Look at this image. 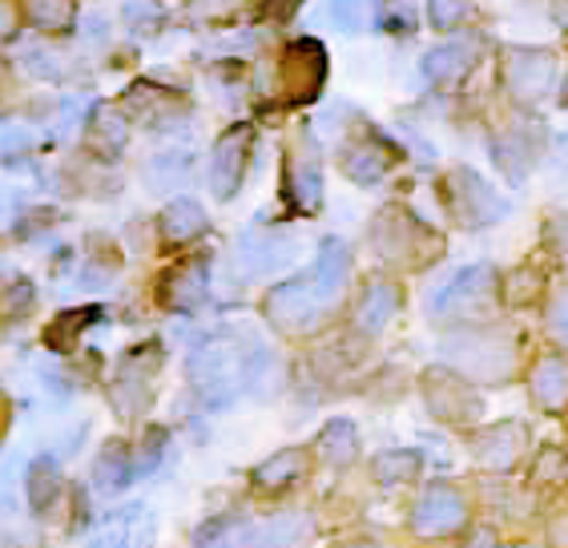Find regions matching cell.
Returning a JSON list of instances; mask_svg holds the SVG:
<instances>
[{
    "label": "cell",
    "mask_w": 568,
    "mask_h": 548,
    "mask_svg": "<svg viewBox=\"0 0 568 548\" xmlns=\"http://www.w3.org/2000/svg\"><path fill=\"white\" fill-rule=\"evenodd\" d=\"M395 154L387 150V145H372V142H363V145H351L347 158H343V170H347V177H355L359 186H372V182H379L387 170H392Z\"/></svg>",
    "instance_id": "2e32d148"
},
{
    "label": "cell",
    "mask_w": 568,
    "mask_h": 548,
    "mask_svg": "<svg viewBox=\"0 0 568 548\" xmlns=\"http://www.w3.org/2000/svg\"><path fill=\"white\" fill-rule=\"evenodd\" d=\"M24 12L41 29H69L77 17L73 0H24Z\"/></svg>",
    "instance_id": "cb8c5ba5"
},
{
    "label": "cell",
    "mask_w": 568,
    "mask_h": 548,
    "mask_svg": "<svg viewBox=\"0 0 568 548\" xmlns=\"http://www.w3.org/2000/svg\"><path fill=\"white\" fill-rule=\"evenodd\" d=\"M557 162H560V165H565V170H568V138H565V142H560V154H557Z\"/></svg>",
    "instance_id": "8d00e7d4"
},
{
    "label": "cell",
    "mask_w": 568,
    "mask_h": 548,
    "mask_svg": "<svg viewBox=\"0 0 568 548\" xmlns=\"http://www.w3.org/2000/svg\"><path fill=\"white\" fill-rule=\"evenodd\" d=\"M266 311H271V318L278 323V327L306 331V327H315L318 315L327 311V298L318 295L315 278L306 274V278H295V283L274 286L271 298H266Z\"/></svg>",
    "instance_id": "3957f363"
},
{
    "label": "cell",
    "mask_w": 568,
    "mask_h": 548,
    "mask_svg": "<svg viewBox=\"0 0 568 548\" xmlns=\"http://www.w3.org/2000/svg\"><path fill=\"white\" fill-rule=\"evenodd\" d=\"M532 399L548 412H560L568 404V363L540 359L532 372Z\"/></svg>",
    "instance_id": "9a60e30c"
},
{
    "label": "cell",
    "mask_w": 568,
    "mask_h": 548,
    "mask_svg": "<svg viewBox=\"0 0 568 548\" xmlns=\"http://www.w3.org/2000/svg\"><path fill=\"white\" fill-rule=\"evenodd\" d=\"M303 468H306V451L286 448V451H278L274 460H266L263 468L254 471V480L263 484V488H283V484L298 480V476H303Z\"/></svg>",
    "instance_id": "7402d4cb"
},
{
    "label": "cell",
    "mask_w": 568,
    "mask_h": 548,
    "mask_svg": "<svg viewBox=\"0 0 568 548\" xmlns=\"http://www.w3.org/2000/svg\"><path fill=\"white\" fill-rule=\"evenodd\" d=\"M298 4H303V0H266V17H274V21H286V17H295Z\"/></svg>",
    "instance_id": "836d02e7"
},
{
    "label": "cell",
    "mask_w": 568,
    "mask_h": 548,
    "mask_svg": "<svg viewBox=\"0 0 568 548\" xmlns=\"http://www.w3.org/2000/svg\"><path fill=\"white\" fill-rule=\"evenodd\" d=\"M395 311H399V286H392V283L367 286V295H363V303H359V327L375 335V331H383L392 323Z\"/></svg>",
    "instance_id": "ac0fdd59"
},
{
    "label": "cell",
    "mask_w": 568,
    "mask_h": 548,
    "mask_svg": "<svg viewBox=\"0 0 568 548\" xmlns=\"http://www.w3.org/2000/svg\"><path fill=\"white\" fill-rule=\"evenodd\" d=\"M133 476H138V468L130 464L125 448H110L98 460V488H105V493H118V488H125Z\"/></svg>",
    "instance_id": "603a6c76"
},
{
    "label": "cell",
    "mask_w": 568,
    "mask_h": 548,
    "mask_svg": "<svg viewBox=\"0 0 568 548\" xmlns=\"http://www.w3.org/2000/svg\"><path fill=\"white\" fill-rule=\"evenodd\" d=\"M416 456H412V451H392V456H379V464H375V468H379V476L383 480H399V476H412V471H416Z\"/></svg>",
    "instance_id": "1f68e13d"
},
{
    "label": "cell",
    "mask_w": 568,
    "mask_h": 548,
    "mask_svg": "<svg viewBox=\"0 0 568 548\" xmlns=\"http://www.w3.org/2000/svg\"><path fill=\"white\" fill-rule=\"evenodd\" d=\"M557 532H565V537H557V548H568V516H565V525H557Z\"/></svg>",
    "instance_id": "d590c367"
},
{
    "label": "cell",
    "mask_w": 568,
    "mask_h": 548,
    "mask_svg": "<svg viewBox=\"0 0 568 548\" xmlns=\"http://www.w3.org/2000/svg\"><path fill=\"white\" fill-rule=\"evenodd\" d=\"M452 186V206H456V214L468 226H484V222H496L504 214V197L496 194L493 186H484L480 177L468 174V170H456V174L448 177Z\"/></svg>",
    "instance_id": "5b68a950"
},
{
    "label": "cell",
    "mask_w": 568,
    "mask_h": 548,
    "mask_svg": "<svg viewBox=\"0 0 568 548\" xmlns=\"http://www.w3.org/2000/svg\"><path fill=\"white\" fill-rule=\"evenodd\" d=\"M206 298V263H186V266H178L170 278H165V303L170 307H197Z\"/></svg>",
    "instance_id": "e0dca14e"
},
{
    "label": "cell",
    "mask_w": 568,
    "mask_h": 548,
    "mask_svg": "<svg viewBox=\"0 0 568 548\" xmlns=\"http://www.w3.org/2000/svg\"><path fill=\"white\" fill-rule=\"evenodd\" d=\"M162 231H165V239H170V242L197 239V234L206 231V210L197 206V202H190V197H182V202H174V206L165 210Z\"/></svg>",
    "instance_id": "ffe728a7"
},
{
    "label": "cell",
    "mask_w": 568,
    "mask_h": 548,
    "mask_svg": "<svg viewBox=\"0 0 568 548\" xmlns=\"http://www.w3.org/2000/svg\"><path fill=\"white\" fill-rule=\"evenodd\" d=\"M57 493V468L49 460H37L33 471H29V500L37 508H44V500Z\"/></svg>",
    "instance_id": "83f0119b"
},
{
    "label": "cell",
    "mask_w": 568,
    "mask_h": 548,
    "mask_svg": "<svg viewBox=\"0 0 568 548\" xmlns=\"http://www.w3.org/2000/svg\"><path fill=\"white\" fill-rule=\"evenodd\" d=\"M427 399H432V412L444 419H468L480 412V404H476V395L468 392V384L444 372L427 375Z\"/></svg>",
    "instance_id": "7c38bea8"
},
{
    "label": "cell",
    "mask_w": 568,
    "mask_h": 548,
    "mask_svg": "<svg viewBox=\"0 0 568 548\" xmlns=\"http://www.w3.org/2000/svg\"><path fill=\"white\" fill-rule=\"evenodd\" d=\"M351 548H372V545H351Z\"/></svg>",
    "instance_id": "f35d334b"
},
{
    "label": "cell",
    "mask_w": 568,
    "mask_h": 548,
    "mask_svg": "<svg viewBox=\"0 0 568 548\" xmlns=\"http://www.w3.org/2000/svg\"><path fill=\"white\" fill-rule=\"evenodd\" d=\"M557 17H560V24L568 29V0H560V9H557Z\"/></svg>",
    "instance_id": "74e56055"
},
{
    "label": "cell",
    "mask_w": 568,
    "mask_h": 548,
    "mask_svg": "<svg viewBox=\"0 0 568 548\" xmlns=\"http://www.w3.org/2000/svg\"><path fill=\"white\" fill-rule=\"evenodd\" d=\"M520 428L516 424H508V428H493L488 436H480V444H476V456H480L484 468H508V464L520 456Z\"/></svg>",
    "instance_id": "d6986e66"
},
{
    "label": "cell",
    "mask_w": 568,
    "mask_h": 548,
    "mask_svg": "<svg viewBox=\"0 0 568 548\" xmlns=\"http://www.w3.org/2000/svg\"><path fill=\"white\" fill-rule=\"evenodd\" d=\"M12 29V9H9V0H0V33H9Z\"/></svg>",
    "instance_id": "e575fe53"
},
{
    "label": "cell",
    "mask_w": 568,
    "mask_h": 548,
    "mask_svg": "<svg viewBox=\"0 0 568 548\" xmlns=\"http://www.w3.org/2000/svg\"><path fill=\"white\" fill-rule=\"evenodd\" d=\"M125 138H130V130H125V121L113 118V113H98V125H93V133H89V145L98 150V154H118L121 145H125Z\"/></svg>",
    "instance_id": "484cf974"
},
{
    "label": "cell",
    "mask_w": 568,
    "mask_h": 548,
    "mask_svg": "<svg viewBox=\"0 0 568 548\" xmlns=\"http://www.w3.org/2000/svg\"><path fill=\"white\" fill-rule=\"evenodd\" d=\"M153 540V525L145 513H121L118 520H110V525L101 528V537L93 540L89 548H150Z\"/></svg>",
    "instance_id": "5bb4252c"
},
{
    "label": "cell",
    "mask_w": 568,
    "mask_h": 548,
    "mask_svg": "<svg viewBox=\"0 0 568 548\" xmlns=\"http://www.w3.org/2000/svg\"><path fill=\"white\" fill-rule=\"evenodd\" d=\"M452 359H459V367L480 379H500L513 367V347L500 343L496 335H471L468 343L452 347Z\"/></svg>",
    "instance_id": "9c48e42d"
},
{
    "label": "cell",
    "mask_w": 568,
    "mask_h": 548,
    "mask_svg": "<svg viewBox=\"0 0 568 548\" xmlns=\"http://www.w3.org/2000/svg\"><path fill=\"white\" fill-rule=\"evenodd\" d=\"M471 17V0H432V24L436 29H456Z\"/></svg>",
    "instance_id": "f1b7e54d"
},
{
    "label": "cell",
    "mask_w": 568,
    "mask_h": 548,
    "mask_svg": "<svg viewBox=\"0 0 568 548\" xmlns=\"http://www.w3.org/2000/svg\"><path fill=\"white\" fill-rule=\"evenodd\" d=\"M464 520H468V505H464V496H459L452 484H436V488H427L424 500L416 505L412 528L424 532V537H448V532L464 528Z\"/></svg>",
    "instance_id": "277c9868"
},
{
    "label": "cell",
    "mask_w": 568,
    "mask_h": 548,
    "mask_svg": "<svg viewBox=\"0 0 568 548\" xmlns=\"http://www.w3.org/2000/svg\"><path fill=\"white\" fill-rule=\"evenodd\" d=\"M557 81V57L548 49H508L504 53V85L513 89V98L540 101Z\"/></svg>",
    "instance_id": "7a4b0ae2"
},
{
    "label": "cell",
    "mask_w": 568,
    "mask_h": 548,
    "mask_svg": "<svg viewBox=\"0 0 568 548\" xmlns=\"http://www.w3.org/2000/svg\"><path fill=\"white\" fill-rule=\"evenodd\" d=\"M246 145H251V130L234 125L219 138L214 154H210V186L219 197H230L234 186L242 182V165H246Z\"/></svg>",
    "instance_id": "ba28073f"
},
{
    "label": "cell",
    "mask_w": 568,
    "mask_h": 548,
    "mask_svg": "<svg viewBox=\"0 0 568 548\" xmlns=\"http://www.w3.org/2000/svg\"><path fill=\"white\" fill-rule=\"evenodd\" d=\"M101 311H69V315H61L53 323V327L44 331V343H49V347H57V352H65V347H73V339H77V331H85V323H93V318H98Z\"/></svg>",
    "instance_id": "d4e9b609"
},
{
    "label": "cell",
    "mask_w": 568,
    "mask_h": 548,
    "mask_svg": "<svg viewBox=\"0 0 568 548\" xmlns=\"http://www.w3.org/2000/svg\"><path fill=\"white\" fill-rule=\"evenodd\" d=\"M327 78V61H323V44L318 41H298L286 49V61H283V89L291 93L295 101L303 98H315L318 85Z\"/></svg>",
    "instance_id": "8992f818"
},
{
    "label": "cell",
    "mask_w": 568,
    "mask_h": 548,
    "mask_svg": "<svg viewBox=\"0 0 568 548\" xmlns=\"http://www.w3.org/2000/svg\"><path fill=\"white\" fill-rule=\"evenodd\" d=\"M471 65H476V44H468V41L439 44V49H432V53L424 57V73L432 81H439V85L459 81Z\"/></svg>",
    "instance_id": "4fadbf2b"
},
{
    "label": "cell",
    "mask_w": 568,
    "mask_h": 548,
    "mask_svg": "<svg viewBox=\"0 0 568 548\" xmlns=\"http://www.w3.org/2000/svg\"><path fill=\"white\" fill-rule=\"evenodd\" d=\"M286 190H291L298 210H318L323 177H318V154L311 142H298L291 162H286Z\"/></svg>",
    "instance_id": "8fae6325"
},
{
    "label": "cell",
    "mask_w": 568,
    "mask_h": 548,
    "mask_svg": "<svg viewBox=\"0 0 568 548\" xmlns=\"http://www.w3.org/2000/svg\"><path fill=\"white\" fill-rule=\"evenodd\" d=\"M548 331H552V339L568 347V286L557 295L552 311H548Z\"/></svg>",
    "instance_id": "d6a6232c"
},
{
    "label": "cell",
    "mask_w": 568,
    "mask_h": 548,
    "mask_svg": "<svg viewBox=\"0 0 568 548\" xmlns=\"http://www.w3.org/2000/svg\"><path fill=\"white\" fill-rule=\"evenodd\" d=\"M295 258V239L283 231H251L239 242V266L246 274H274Z\"/></svg>",
    "instance_id": "52a82bcc"
},
{
    "label": "cell",
    "mask_w": 568,
    "mask_h": 548,
    "mask_svg": "<svg viewBox=\"0 0 568 548\" xmlns=\"http://www.w3.org/2000/svg\"><path fill=\"white\" fill-rule=\"evenodd\" d=\"M488 295H493V271L488 266H471V271H459L439 295H432V311L436 315H456V311L480 307Z\"/></svg>",
    "instance_id": "30bf717a"
},
{
    "label": "cell",
    "mask_w": 568,
    "mask_h": 548,
    "mask_svg": "<svg viewBox=\"0 0 568 548\" xmlns=\"http://www.w3.org/2000/svg\"><path fill=\"white\" fill-rule=\"evenodd\" d=\"M251 355L242 343H230V339H210L202 343L190 359V379H194L197 395L206 399V404H230L234 395L246 387L251 379Z\"/></svg>",
    "instance_id": "6da1fadb"
},
{
    "label": "cell",
    "mask_w": 568,
    "mask_h": 548,
    "mask_svg": "<svg viewBox=\"0 0 568 548\" xmlns=\"http://www.w3.org/2000/svg\"><path fill=\"white\" fill-rule=\"evenodd\" d=\"M496 162H500L513 177H520L525 174V165L536 162V133L513 130L508 138H500V142H496Z\"/></svg>",
    "instance_id": "44dd1931"
},
{
    "label": "cell",
    "mask_w": 568,
    "mask_h": 548,
    "mask_svg": "<svg viewBox=\"0 0 568 548\" xmlns=\"http://www.w3.org/2000/svg\"><path fill=\"white\" fill-rule=\"evenodd\" d=\"M372 0H331V17L339 21V29H359L367 21Z\"/></svg>",
    "instance_id": "f546056e"
},
{
    "label": "cell",
    "mask_w": 568,
    "mask_h": 548,
    "mask_svg": "<svg viewBox=\"0 0 568 548\" xmlns=\"http://www.w3.org/2000/svg\"><path fill=\"white\" fill-rule=\"evenodd\" d=\"M24 69H33L37 78H65L61 53H49V49H29L24 53Z\"/></svg>",
    "instance_id": "4dcf8cb0"
},
{
    "label": "cell",
    "mask_w": 568,
    "mask_h": 548,
    "mask_svg": "<svg viewBox=\"0 0 568 548\" xmlns=\"http://www.w3.org/2000/svg\"><path fill=\"white\" fill-rule=\"evenodd\" d=\"M323 451H327V460L347 464L355 456V428L351 424H331L327 436H323Z\"/></svg>",
    "instance_id": "4316f807"
}]
</instances>
